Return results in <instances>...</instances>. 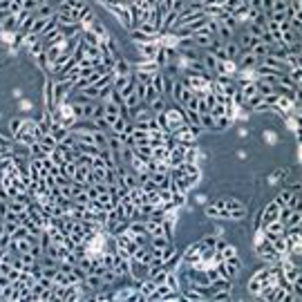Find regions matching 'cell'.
Here are the masks:
<instances>
[{"label":"cell","mask_w":302,"mask_h":302,"mask_svg":"<svg viewBox=\"0 0 302 302\" xmlns=\"http://www.w3.org/2000/svg\"><path fill=\"white\" fill-rule=\"evenodd\" d=\"M11 150H14V139L9 134H0V159L11 157Z\"/></svg>","instance_id":"cell-20"},{"label":"cell","mask_w":302,"mask_h":302,"mask_svg":"<svg viewBox=\"0 0 302 302\" xmlns=\"http://www.w3.org/2000/svg\"><path fill=\"white\" fill-rule=\"evenodd\" d=\"M224 262V267H226V273H229V278L231 282H235L239 278V271H242V262H239V257H229V260H222Z\"/></svg>","instance_id":"cell-13"},{"label":"cell","mask_w":302,"mask_h":302,"mask_svg":"<svg viewBox=\"0 0 302 302\" xmlns=\"http://www.w3.org/2000/svg\"><path fill=\"white\" fill-rule=\"evenodd\" d=\"M41 139V132H38V126H36V119H25L21 132L14 137L16 144H23V146H32Z\"/></svg>","instance_id":"cell-4"},{"label":"cell","mask_w":302,"mask_h":302,"mask_svg":"<svg viewBox=\"0 0 302 302\" xmlns=\"http://www.w3.org/2000/svg\"><path fill=\"white\" fill-rule=\"evenodd\" d=\"M23 123H25V119H23V116H14V119H9V128H7V132H9V137H11V139H14L16 134L21 132Z\"/></svg>","instance_id":"cell-25"},{"label":"cell","mask_w":302,"mask_h":302,"mask_svg":"<svg viewBox=\"0 0 302 302\" xmlns=\"http://www.w3.org/2000/svg\"><path fill=\"white\" fill-rule=\"evenodd\" d=\"M49 21H52V18H34V25H32V29H29V32H32V34H36V36H38V38H41V36H43V32H45V29H47Z\"/></svg>","instance_id":"cell-21"},{"label":"cell","mask_w":302,"mask_h":302,"mask_svg":"<svg viewBox=\"0 0 302 302\" xmlns=\"http://www.w3.org/2000/svg\"><path fill=\"white\" fill-rule=\"evenodd\" d=\"M264 139H267V141H275V134L273 132H264Z\"/></svg>","instance_id":"cell-27"},{"label":"cell","mask_w":302,"mask_h":302,"mask_svg":"<svg viewBox=\"0 0 302 302\" xmlns=\"http://www.w3.org/2000/svg\"><path fill=\"white\" fill-rule=\"evenodd\" d=\"M235 255H237V246H233V244H224L222 249H217L219 260H229V257H235Z\"/></svg>","instance_id":"cell-24"},{"label":"cell","mask_w":302,"mask_h":302,"mask_svg":"<svg viewBox=\"0 0 302 302\" xmlns=\"http://www.w3.org/2000/svg\"><path fill=\"white\" fill-rule=\"evenodd\" d=\"M208 291H211L208 300H215V302L233 300V287H231V289H208Z\"/></svg>","instance_id":"cell-18"},{"label":"cell","mask_w":302,"mask_h":302,"mask_svg":"<svg viewBox=\"0 0 302 302\" xmlns=\"http://www.w3.org/2000/svg\"><path fill=\"white\" fill-rule=\"evenodd\" d=\"M204 132V128L202 126H190V123H186V126H182V128H177L175 132L170 134L172 139L177 141V144H184V146H195V141L197 137Z\"/></svg>","instance_id":"cell-3"},{"label":"cell","mask_w":302,"mask_h":302,"mask_svg":"<svg viewBox=\"0 0 302 302\" xmlns=\"http://www.w3.org/2000/svg\"><path fill=\"white\" fill-rule=\"evenodd\" d=\"M83 7H88L85 0H61L56 5V11H74V9H83Z\"/></svg>","instance_id":"cell-19"},{"label":"cell","mask_w":302,"mask_h":302,"mask_svg":"<svg viewBox=\"0 0 302 302\" xmlns=\"http://www.w3.org/2000/svg\"><path fill=\"white\" fill-rule=\"evenodd\" d=\"M255 255L260 257L264 264H280L285 260V255L280 251H275V246L269 242V239H262V242L255 244Z\"/></svg>","instance_id":"cell-2"},{"label":"cell","mask_w":302,"mask_h":302,"mask_svg":"<svg viewBox=\"0 0 302 302\" xmlns=\"http://www.w3.org/2000/svg\"><path fill=\"white\" fill-rule=\"evenodd\" d=\"M262 233H264V239H269V242H273V239H278V237H282L287 233V229H285V224H282L280 219H275V222H271V224H267V226H262Z\"/></svg>","instance_id":"cell-9"},{"label":"cell","mask_w":302,"mask_h":302,"mask_svg":"<svg viewBox=\"0 0 302 302\" xmlns=\"http://www.w3.org/2000/svg\"><path fill=\"white\" fill-rule=\"evenodd\" d=\"M182 295H184V300H190V302L208 300V293L204 291V289H199V287H186V289H182Z\"/></svg>","instance_id":"cell-12"},{"label":"cell","mask_w":302,"mask_h":302,"mask_svg":"<svg viewBox=\"0 0 302 302\" xmlns=\"http://www.w3.org/2000/svg\"><path fill=\"white\" fill-rule=\"evenodd\" d=\"M25 49H27L29 58H32V61H36L38 56H43V52H45V43H43V41L38 38V41L34 43V45H29V47H25Z\"/></svg>","instance_id":"cell-22"},{"label":"cell","mask_w":302,"mask_h":302,"mask_svg":"<svg viewBox=\"0 0 302 302\" xmlns=\"http://www.w3.org/2000/svg\"><path fill=\"white\" fill-rule=\"evenodd\" d=\"M229 123H231L229 116H215V121H213V130H211V132H224L226 128H229Z\"/></svg>","instance_id":"cell-26"},{"label":"cell","mask_w":302,"mask_h":302,"mask_svg":"<svg viewBox=\"0 0 302 302\" xmlns=\"http://www.w3.org/2000/svg\"><path fill=\"white\" fill-rule=\"evenodd\" d=\"M280 208H282V206L278 204V202L271 199L269 204L260 211V224H262V226H267V224H271V222H275V219L280 217ZM262 226H260V229H262Z\"/></svg>","instance_id":"cell-8"},{"label":"cell","mask_w":302,"mask_h":302,"mask_svg":"<svg viewBox=\"0 0 302 302\" xmlns=\"http://www.w3.org/2000/svg\"><path fill=\"white\" fill-rule=\"evenodd\" d=\"M146 106L150 108L152 114H159V112H166V110L170 108V101L166 98L164 94H157L155 98H150V101H146Z\"/></svg>","instance_id":"cell-11"},{"label":"cell","mask_w":302,"mask_h":302,"mask_svg":"<svg viewBox=\"0 0 302 302\" xmlns=\"http://www.w3.org/2000/svg\"><path fill=\"white\" fill-rule=\"evenodd\" d=\"M101 7H106V11H110L123 29H132V16H130V9L128 5H116V3H108V0H98Z\"/></svg>","instance_id":"cell-1"},{"label":"cell","mask_w":302,"mask_h":302,"mask_svg":"<svg viewBox=\"0 0 302 302\" xmlns=\"http://www.w3.org/2000/svg\"><path fill=\"white\" fill-rule=\"evenodd\" d=\"M275 202L280 206H287V208H300V190H291L289 186H285L275 195Z\"/></svg>","instance_id":"cell-6"},{"label":"cell","mask_w":302,"mask_h":302,"mask_svg":"<svg viewBox=\"0 0 302 302\" xmlns=\"http://www.w3.org/2000/svg\"><path fill=\"white\" fill-rule=\"evenodd\" d=\"M170 244H175V242H172L170 237H166L164 233H162V235H150V239H148V246H150V249H155V251H164L166 246H170Z\"/></svg>","instance_id":"cell-16"},{"label":"cell","mask_w":302,"mask_h":302,"mask_svg":"<svg viewBox=\"0 0 302 302\" xmlns=\"http://www.w3.org/2000/svg\"><path fill=\"white\" fill-rule=\"evenodd\" d=\"M222 52H224L226 61H237L239 54H242V49H239L237 43L231 38V41H224V43H222Z\"/></svg>","instance_id":"cell-14"},{"label":"cell","mask_w":302,"mask_h":302,"mask_svg":"<svg viewBox=\"0 0 302 302\" xmlns=\"http://www.w3.org/2000/svg\"><path fill=\"white\" fill-rule=\"evenodd\" d=\"M43 98H45V110L47 112H52L54 108V83H52V78L47 76V81H45V88H43Z\"/></svg>","instance_id":"cell-15"},{"label":"cell","mask_w":302,"mask_h":302,"mask_svg":"<svg viewBox=\"0 0 302 302\" xmlns=\"http://www.w3.org/2000/svg\"><path fill=\"white\" fill-rule=\"evenodd\" d=\"M41 3H47V0H41Z\"/></svg>","instance_id":"cell-28"},{"label":"cell","mask_w":302,"mask_h":302,"mask_svg":"<svg viewBox=\"0 0 302 302\" xmlns=\"http://www.w3.org/2000/svg\"><path fill=\"white\" fill-rule=\"evenodd\" d=\"M34 16L36 18H54L56 16V5H54L52 0H47V3H43L41 7L34 11Z\"/></svg>","instance_id":"cell-17"},{"label":"cell","mask_w":302,"mask_h":302,"mask_svg":"<svg viewBox=\"0 0 302 302\" xmlns=\"http://www.w3.org/2000/svg\"><path fill=\"white\" fill-rule=\"evenodd\" d=\"M88 32H92V34H94V36H96V38L101 41V43H108L110 38H112V36H110V29L106 27V23H103L101 18H94V21L90 23Z\"/></svg>","instance_id":"cell-10"},{"label":"cell","mask_w":302,"mask_h":302,"mask_svg":"<svg viewBox=\"0 0 302 302\" xmlns=\"http://www.w3.org/2000/svg\"><path fill=\"white\" fill-rule=\"evenodd\" d=\"M38 144H41L43 148H45V150H47V152H52V150H54V148H56V146H58V139H56V137H54V134H52V132H47V134H43V137L38 139Z\"/></svg>","instance_id":"cell-23"},{"label":"cell","mask_w":302,"mask_h":302,"mask_svg":"<svg viewBox=\"0 0 302 302\" xmlns=\"http://www.w3.org/2000/svg\"><path fill=\"white\" fill-rule=\"evenodd\" d=\"M162 41V38H159ZM159 41H148V43H134V49H137L139 58L141 61H155L159 47H162V43Z\"/></svg>","instance_id":"cell-7"},{"label":"cell","mask_w":302,"mask_h":302,"mask_svg":"<svg viewBox=\"0 0 302 302\" xmlns=\"http://www.w3.org/2000/svg\"><path fill=\"white\" fill-rule=\"evenodd\" d=\"M202 253H204V244L202 242L190 244L188 249L182 253V264L184 267H199L202 264Z\"/></svg>","instance_id":"cell-5"}]
</instances>
